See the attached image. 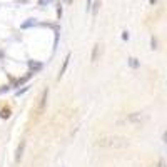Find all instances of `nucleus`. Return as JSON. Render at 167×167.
Instances as JSON below:
<instances>
[{
	"label": "nucleus",
	"instance_id": "39448f33",
	"mask_svg": "<svg viewBox=\"0 0 167 167\" xmlns=\"http://www.w3.org/2000/svg\"><path fill=\"white\" fill-rule=\"evenodd\" d=\"M29 67H30V72H39V70H42V64L40 62H35V60H29Z\"/></svg>",
	"mask_w": 167,
	"mask_h": 167
},
{
	"label": "nucleus",
	"instance_id": "1a4fd4ad",
	"mask_svg": "<svg viewBox=\"0 0 167 167\" xmlns=\"http://www.w3.org/2000/svg\"><path fill=\"white\" fill-rule=\"evenodd\" d=\"M37 22H35V19H29L27 22H23L22 23V29H29V27H32V25H35Z\"/></svg>",
	"mask_w": 167,
	"mask_h": 167
},
{
	"label": "nucleus",
	"instance_id": "20e7f679",
	"mask_svg": "<svg viewBox=\"0 0 167 167\" xmlns=\"http://www.w3.org/2000/svg\"><path fill=\"white\" fill-rule=\"evenodd\" d=\"M23 150H25V140H22L19 144V147H17V152H15V160L17 162H20V159L23 156Z\"/></svg>",
	"mask_w": 167,
	"mask_h": 167
},
{
	"label": "nucleus",
	"instance_id": "f8f14e48",
	"mask_svg": "<svg viewBox=\"0 0 167 167\" xmlns=\"http://www.w3.org/2000/svg\"><path fill=\"white\" fill-rule=\"evenodd\" d=\"M99 7H100V0H97V2L94 3V9H92V13H94V15H97V10H99Z\"/></svg>",
	"mask_w": 167,
	"mask_h": 167
},
{
	"label": "nucleus",
	"instance_id": "9b49d317",
	"mask_svg": "<svg viewBox=\"0 0 167 167\" xmlns=\"http://www.w3.org/2000/svg\"><path fill=\"white\" fill-rule=\"evenodd\" d=\"M129 65H130V67H134V69H137V67H139L137 59H135V57H130V59H129Z\"/></svg>",
	"mask_w": 167,
	"mask_h": 167
},
{
	"label": "nucleus",
	"instance_id": "6ab92c4d",
	"mask_svg": "<svg viewBox=\"0 0 167 167\" xmlns=\"http://www.w3.org/2000/svg\"><path fill=\"white\" fill-rule=\"evenodd\" d=\"M159 167H166V164H164V160H160V162H159Z\"/></svg>",
	"mask_w": 167,
	"mask_h": 167
},
{
	"label": "nucleus",
	"instance_id": "f257e3e1",
	"mask_svg": "<svg viewBox=\"0 0 167 167\" xmlns=\"http://www.w3.org/2000/svg\"><path fill=\"white\" fill-rule=\"evenodd\" d=\"M95 146L104 149H124L129 146V140L120 135H104L95 140Z\"/></svg>",
	"mask_w": 167,
	"mask_h": 167
},
{
	"label": "nucleus",
	"instance_id": "dca6fc26",
	"mask_svg": "<svg viewBox=\"0 0 167 167\" xmlns=\"http://www.w3.org/2000/svg\"><path fill=\"white\" fill-rule=\"evenodd\" d=\"M122 39L124 40H129V32L125 30V32H122Z\"/></svg>",
	"mask_w": 167,
	"mask_h": 167
},
{
	"label": "nucleus",
	"instance_id": "6e6552de",
	"mask_svg": "<svg viewBox=\"0 0 167 167\" xmlns=\"http://www.w3.org/2000/svg\"><path fill=\"white\" fill-rule=\"evenodd\" d=\"M99 49H100V45H95V47H94V50H92V57H90V59H92V62H95V60H97V57H99Z\"/></svg>",
	"mask_w": 167,
	"mask_h": 167
},
{
	"label": "nucleus",
	"instance_id": "aec40b11",
	"mask_svg": "<svg viewBox=\"0 0 167 167\" xmlns=\"http://www.w3.org/2000/svg\"><path fill=\"white\" fill-rule=\"evenodd\" d=\"M2 57H3V54H2V52H0V59H2Z\"/></svg>",
	"mask_w": 167,
	"mask_h": 167
},
{
	"label": "nucleus",
	"instance_id": "2eb2a0df",
	"mask_svg": "<svg viewBox=\"0 0 167 167\" xmlns=\"http://www.w3.org/2000/svg\"><path fill=\"white\" fill-rule=\"evenodd\" d=\"M50 2H52V0H39V5H47Z\"/></svg>",
	"mask_w": 167,
	"mask_h": 167
},
{
	"label": "nucleus",
	"instance_id": "f03ea898",
	"mask_svg": "<svg viewBox=\"0 0 167 167\" xmlns=\"http://www.w3.org/2000/svg\"><path fill=\"white\" fill-rule=\"evenodd\" d=\"M149 119L147 114H144V112H134V114H129L125 115L124 119H120L117 120L119 125H122V124H142V122H146Z\"/></svg>",
	"mask_w": 167,
	"mask_h": 167
},
{
	"label": "nucleus",
	"instance_id": "ddd939ff",
	"mask_svg": "<svg viewBox=\"0 0 167 167\" xmlns=\"http://www.w3.org/2000/svg\"><path fill=\"white\" fill-rule=\"evenodd\" d=\"M150 45H152V49H157V39H156V37L150 39Z\"/></svg>",
	"mask_w": 167,
	"mask_h": 167
},
{
	"label": "nucleus",
	"instance_id": "0eeeda50",
	"mask_svg": "<svg viewBox=\"0 0 167 167\" xmlns=\"http://www.w3.org/2000/svg\"><path fill=\"white\" fill-rule=\"evenodd\" d=\"M69 60H70V55H67V57H65V60H64V65H62V69H60L59 77H57L59 80H60V77H62V75L65 74V70H67V65H69Z\"/></svg>",
	"mask_w": 167,
	"mask_h": 167
},
{
	"label": "nucleus",
	"instance_id": "4468645a",
	"mask_svg": "<svg viewBox=\"0 0 167 167\" xmlns=\"http://www.w3.org/2000/svg\"><path fill=\"white\" fill-rule=\"evenodd\" d=\"M9 90H10L9 85H2V87H0V94H3V92H9Z\"/></svg>",
	"mask_w": 167,
	"mask_h": 167
},
{
	"label": "nucleus",
	"instance_id": "a211bd4d",
	"mask_svg": "<svg viewBox=\"0 0 167 167\" xmlns=\"http://www.w3.org/2000/svg\"><path fill=\"white\" fill-rule=\"evenodd\" d=\"M90 7H92V0H87V10H90Z\"/></svg>",
	"mask_w": 167,
	"mask_h": 167
},
{
	"label": "nucleus",
	"instance_id": "423d86ee",
	"mask_svg": "<svg viewBox=\"0 0 167 167\" xmlns=\"http://www.w3.org/2000/svg\"><path fill=\"white\" fill-rule=\"evenodd\" d=\"M32 75H34V72H29L27 75H23V77H20V79L17 80V82H15V85H17V87H20V85H22V84H25V82H27V80H29L30 77H32Z\"/></svg>",
	"mask_w": 167,
	"mask_h": 167
},
{
	"label": "nucleus",
	"instance_id": "7ed1b4c3",
	"mask_svg": "<svg viewBox=\"0 0 167 167\" xmlns=\"http://www.w3.org/2000/svg\"><path fill=\"white\" fill-rule=\"evenodd\" d=\"M47 99H49V89H45V90L42 92L39 107H37V114H42V112H44V109H45V105H47Z\"/></svg>",
	"mask_w": 167,
	"mask_h": 167
},
{
	"label": "nucleus",
	"instance_id": "f3484780",
	"mask_svg": "<svg viewBox=\"0 0 167 167\" xmlns=\"http://www.w3.org/2000/svg\"><path fill=\"white\" fill-rule=\"evenodd\" d=\"M29 90V87H23L22 90H17V95H20V94H23V92H27Z\"/></svg>",
	"mask_w": 167,
	"mask_h": 167
},
{
	"label": "nucleus",
	"instance_id": "9d476101",
	"mask_svg": "<svg viewBox=\"0 0 167 167\" xmlns=\"http://www.w3.org/2000/svg\"><path fill=\"white\" fill-rule=\"evenodd\" d=\"M10 115H12V110H10L9 107L3 109V110H2V114H0V117H2V119H9Z\"/></svg>",
	"mask_w": 167,
	"mask_h": 167
}]
</instances>
